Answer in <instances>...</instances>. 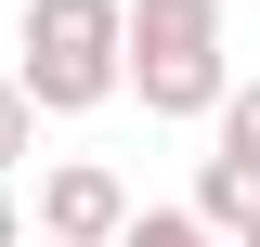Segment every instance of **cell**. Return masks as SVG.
Segmentation results:
<instances>
[{
  "label": "cell",
  "instance_id": "obj_8",
  "mask_svg": "<svg viewBox=\"0 0 260 247\" xmlns=\"http://www.w3.org/2000/svg\"><path fill=\"white\" fill-rule=\"evenodd\" d=\"M247 247H260V234H247Z\"/></svg>",
  "mask_w": 260,
  "mask_h": 247
},
{
  "label": "cell",
  "instance_id": "obj_4",
  "mask_svg": "<svg viewBox=\"0 0 260 247\" xmlns=\"http://www.w3.org/2000/svg\"><path fill=\"white\" fill-rule=\"evenodd\" d=\"M208 156H247V169H260V78H234V91H221V117H208Z\"/></svg>",
  "mask_w": 260,
  "mask_h": 247
},
{
  "label": "cell",
  "instance_id": "obj_2",
  "mask_svg": "<svg viewBox=\"0 0 260 247\" xmlns=\"http://www.w3.org/2000/svg\"><path fill=\"white\" fill-rule=\"evenodd\" d=\"M0 78L26 91V117H91V104H117V0H26Z\"/></svg>",
  "mask_w": 260,
  "mask_h": 247
},
{
  "label": "cell",
  "instance_id": "obj_6",
  "mask_svg": "<svg viewBox=\"0 0 260 247\" xmlns=\"http://www.w3.org/2000/svg\"><path fill=\"white\" fill-rule=\"evenodd\" d=\"M117 247H208V234H195L182 208H130V221H117Z\"/></svg>",
  "mask_w": 260,
  "mask_h": 247
},
{
  "label": "cell",
  "instance_id": "obj_7",
  "mask_svg": "<svg viewBox=\"0 0 260 247\" xmlns=\"http://www.w3.org/2000/svg\"><path fill=\"white\" fill-rule=\"evenodd\" d=\"M0 247H26V208H13V182H0Z\"/></svg>",
  "mask_w": 260,
  "mask_h": 247
},
{
  "label": "cell",
  "instance_id": "obj_3",
  "mask_svg": "<svg viewBox=\"0 0 260 247\" xmlns=\"http://www.w3.org/2000/svg\"><path fill=\"white\" fill-rule=\"evenodd\" d=\"M117 221H130V182H117V169H104V156H52L26 247H117Z\"/></svg>",
  "mask_w": 260,
  "mask_h": 247
},
{
  "label": "cell",
  "instance_id": "obj_1",
  "mask_svg": "<svg viewBox=\"0 0 260 247\" xmlns=\"http://www.w3.org/2000/svg\"><path fill=\"white\" fill-rule=\"evenodd\" d=\"M117 91H143V117H221L234 91L221 0H117Z\"/></svg>",
  "mask_w": 260,
  "mask_h": 247
},
{
  "label": "cell",
  "instance_id": "obj_5",
  "mask_svg": "<svg viewBox=\"0 0 260 247\" xmlns=\"http://www.w3.org/2000/svg\"><path fill=\"white\" fill-rule=\"evenodd\" d=\"M39 156V117H26V91H13V78H0V182H13V169H26Z\"/></svg>",
  "mask_w": 260,
  "mask_h": 247
}]
</instances>
